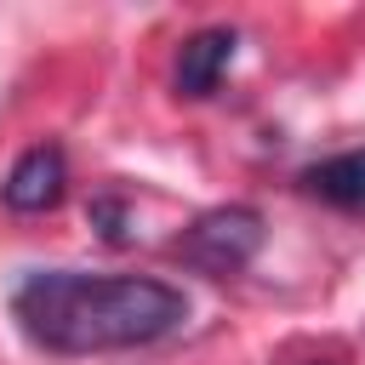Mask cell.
Wrapping results in <instances>:
<instances>
[{
    "instance_id": "7a4b0ae2",
    "label": "cell",
    "mask_w": 365,
    "mask_h": 365,
    "mask_svg": "<svg viewBox=\"0 0 365 365\" xmlns=\"http://www.w3.org/2000/svg\"><path fill=\"white\" fill-rule=\"evenodd\" d=\"M257 251H262V211L257 205H211L171 240V257L194 274H211V279L251 268Z\"/></svg>"
},
{
    "instance_id": "52a82bcc",
    "label": "cell",
    "mask_w": 365,
    "mask_h": 365,
    "mask_svg": "<svg viewBox=\"0 0 365 365\" xmlns=\"http://www.w3.org/2000/svg\"><path fill=\"white\" fill-rule=\"evenodd\" d=\"M314 365H325V359H314Z\"/></svg>"
},
{
    "instance_id": "5b68a950",
    "label": "cell",
    "mask_w": 365,
    "mask_h": 365,
    "mask_svg": "<svg viewBox=\"0 0 365 365\" xmlns=\"http://www.w3.org/2000/svg\"><path fill=\"white\" fill-rule=\"evenodd\" d=\"M302 194L331 205V211H365V148H348V154H331V160H314L302 177Z\"/></svg>"
},
{
    "instance_id": "6da1fadb",
    "label": "cell",
    "mask_w": 365,
    "mask_h": 365,
    "mask_svg": "<svg viewBox=\"0 0 365 365\" xmlns=\"http://www.w3.org/2000/svg\"><path fill=\"white\" fill-rule=\"evenodd\" d=\"M11 319L46 354H114L148 348L188 319V297L148 274H86V268H34L11 285Z\"/></svg>"
},
{
    "instance_id": "277c9868",
    "label": "cell",
    "mask_w": 365,
    "mask_h": 365,
    "mask_svg": "<svg viewBox=\"0 0 365 365\" xmlns=\"http://www.w3.org/2000/svg\"><path fill=\"white\" fill-rule=\"evenodd\" d=\"M234 51H240V34H234L228 23L194 29V34L177 46V63H171V86H177V97H188V103L211 97V91H217V80L228 74Z\"/></svg>"
},
{
    "instance_id": "8992f818",
    "label": "cell",
    "mask_w": 365,
    "mask_h": 365,
    "mask_svg": "<svg viewBox=\"0 0 365 365\" xmlns=\"http://www.w3.org/2000/svg\"><path fill=\"white\" fill-rule=\"evenodd\" d=\"M86 217H91V228H97L108 245H131V205H125L120 194H97V200L86 205Z\"/></svg>"
},
{
    "instance_id": "3957f363",
    "label": "cell",
    "mask_w": 365,
    "mask_h": 365,
    "mask_svg": "<svg viewBox=\"0 0 365 365\" xmlns=\"http://www.w3.org/2000/svg\"><path fill=\"white\" fill-rule=\"evenodd\" d=\"M63 188H68V154L57 143H34V148H23L11 160V171L0 182V200L17 217H40V211H51L63 200Z\"/></svg>"
}]
</instances>
